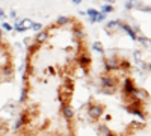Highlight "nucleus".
<instances>
[{
  "instance_id": "1",
  "label": "nucleus",
  "mask_w": 151,
  "mask_h": 136,
  "mask_svg": "<svg viewBox=\"0 0 151 136\" xmlns=\"http://www.w3.org/2000/svg\"><path fill=\"white\" fill-rule=\"evenodd\" d=\"M15 65L11 44L3 38V30L0 29V83L14 80Z\"/></svg>"
},
{
  "instance_id": "2",
  "label": "nucleus",
  "mask_w": 151,
  "mask_h": 136,
  "mask_svg": "<svg viewBox=\"0 0 151 136\" xmlns=\"http://www.w3.org/2000/svg\"><path fill=\"white\" fill-rule=\"evenodd\" d=\"M9 132V124L5 120H0V136H6Z\"/></svg>"
}]
</instances>
